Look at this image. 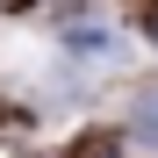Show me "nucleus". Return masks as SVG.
<instances>
[{
    "label": "nucleus",
    "mask_w": 158,
    "mask_h": 158,
    "mask_svg": "<svg viewBox=\"0 0 158 158\" xmlns=\"http://www.w3.org/2000/svg\"><path fill=\"white\" fill-rule=\"evenodd\" d=\"M144 122H158V94H151V101H144Z\"/></svg>",
    "instance_id": "1"
},
{
    "label": "nucleus",
    "mask_w": 158,
    "mask_h": 158,
    "mask_svg": "<svg viewBox=\"0 0 158 158\" xmlns=\"http://www.w3.org/2000/svg\"><path fill=\"white\" fill-rule=\"evenodd\" d=\"M144 22H151V36H158V7H151V15H144Z\"/></svg>",
    "instance_id": "2"
}]
</instances>
